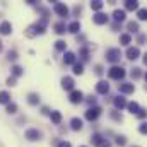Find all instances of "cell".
Here are the masks:
<instances>
[{"mask_svg":"<svg viewBox=\"0 0 147 147\" xmlns=\"http://www.w3.org/2000/svg\"><path fill=\"white\" fill-rule=\"evenodd\" d=\"M137 16H139V19H140V21H147V9H139Z\"/></svg>","mask_w":147,"mask_h":147,"instance_id":"obj_29","label":"cell"},{"mask_svg":"<svg viewBox=\"0 0 147 147\" xmlns=\"http://www.w3.org/2000/svg\"><path fill=\"white\" fill-rule=\"evenodd\" d=\"M139 55H140V50H139L137 46H130V48L127 50V57H128L130 60H137Z\"/></svg>","mask_w":147,"mask_h":147,"instance_id":"obj_6","label":"cell"},{"mask_svg":"<svg viewBox=\"0 0 147 147\" xmlns=\"http://www.w3.org/2000/svg\"><path fill=\"white\" fill-rule=\"evenodd\" d=\"M144 63H146V65H147V53H146V55H144Z\"/></svg>","mask_w":147,"mask_h":147,"instance_id":"obj_43","label":"cell"},{"mask_svg":"<svg viewBox=\"0 0 147 147\" xmlns=\"http://www.w3.org/2000/svg\"><path fill=\"white\" fill-rule=\"evenodd\" d=\"M50 118H51V121H53V123H57V125H58V123L62 121V113H60V111H51Z\"/></svg>","mask_w":147,"mask_h":147,"instance_id":"obj_16","label":"cell"},{"mask_svg":"<svg viewBox=\"0 0 147 147\" xmlns=\"http://www.w3.org/2000/svg\"><path fill=\"white\" fill-rule=\"evenodd\" d=\"M134 91H135L134 84H120V92H123V94H132Z\"/></svg>","mask_w":147,"mask_h":147,"instance_id":"obj_11","label":"cell"},{"mask_svg":"<svg viewBox=\"0 0 147 147\" xmlns=\"http://www.w3.org/2000/svg\"><path fill=\"white\" fill-rule=\"evenodd\" d=\"M63 62H65V63H69V65H72L74 62H75V55H74L72 51H67V53H65V57H63Z\"/></svg>","mask_w":147,"mask_h":147,"instance_id":"obj_20","label":"cell"},{"mask_svg":"<svg viewBox=\"0 0 147 147\" xmlns=\"http://www.w3.org/2000/svg\"><path fill=\"white\" fill-rule=\"evenodd\" d=\"M128 31H130V33H137V31H139V22H134V21L128 22Z\"/></svg>","mask_w":147,"mask_h":147,"instance_id":"obj_28","label":"cell"},{"mask_svg":"<svg viewBox=\"0 0 147 147\" xmlns=\"http://www.w3.org/2000/svg\"><path fill=\"white\" fill-rule=\"evenodd\" d=\"M130 41H132V36L130 34H121L120 36V43L121 45H130Z\"/></svg>","mask_w":147,"mask_h":147,"instance_id":"obj_26","label":"cell"},{"mask_svg":"<svg viewBox=\"0 0 147 147\" xmlns=\"http://www.w3.org/2000/svg\"><path fill=\"white\" fill-rule=\"evenodd\" d=\"M139 132H140V134H144V135H147V123H140Z\"/></svg>","mask_w":147,"mask_h":147,"instance_id":"obj_34","label":"cell"},{"mask_svg":"<svg viewBox=\"0 0 147 147\" xmlns=\"http://www.w3.org/2000/svg\"><path fill=\"white\" fill-rule=\"evenodd\" d=\"M69 99H70V103H74V105L80 103V101H82V92H80V91H72L70 96H69Z\"/></svg>","mask_w":147,"mask_h":147,"instance_id":"obj_9","label":"cell"},{"mask_svg":"<svg viewBox=\"0 0 147 147\" xmlns=\"http://www.w3.org/2000/svg\"><path fill=\"white\" fill-rule=\"evenodd\" d=\"M0 103H2V105H9V103H10V94H9L7 91H2V92H0Z\"/></svg>","mask_w":147,"mask_h":147,"instance_id":"obj_17","label":"cell"},{"mask_svg":"<svg viewBox=\"0 0 147 147\" xmlns=\"http://www.w3.org/2000/svg\"><path fill=\"white\" fill-rule=\"evenodd\" d=\"M70 125H72V130H80L82 128V120L80 118H72Z\"/></svg>","mask_w":147,"mask_h":147,"instance_id":"obj_22","label":"cell"},{"mask_svg":"<svg viewBox=\"0 0 147 147\" xmlns=\"http://www.w3.org/2000/svg\"><path fill=\"white\" fill-rule=\"evenodd\" d=\"M113 105L116 106V108H123V106H127V101H125V98H121V96H118V98H115L113 99Z\"/></svg>","mask_w":147,"mask_h":147,"instance_id":"obj_14","label":"cell"},{"mask_svg":"<svg viewBox=\"0 0 147 147\" xmlns=\"http://www.w3.org/2000/svg\"><path fill=\"white\" fill-rule=\"evenodd\" d=\"M99 113H101L99 108H89V110L86 111V118H87L89 121H94V120L99 116Z\"/></svg>","mask_w":147,"mask_h":147,"instance_id":"obj_5","label":"cell"},{"mask_svg":"<svg viewBox=\"0 0 147 147\" xmlns=\"http://www.w3.org/2000/svg\"><path fill=\"white\" fill-rule=\"evenodd\" d=\"M12 31V24L9 22V21H3L2 24H0V34H9Z\"/></svg>","mask_w":147,"mask_h":147,"instance_id":"obj_12","label":"cell"},{"mask_svg":"<svg viewBox=\"0 0 147 147\" xmlns=\"http://www.w3.org/2000/svg\"><path fill=\"white\" fill-rule=\"evenodd\" d=\"M55 48H57L58 51H63V50L67 48V43H65V41H62V39H58V41L55 43Z\"/></svg>","mask_w":147,"mask_h":147,"instance_id":"obj_25","label":"cell"},{"mask_svg":"<svg viewBox=\"0 0 147 147\" xmlns=\"http://www.w3.org/2000/svg\"><path fill=\"white\" fill-rule=\"evenodd\" d=\"M91 140H92V144H94V146H99V147H101L103 144H105V140H103V137H101L99 134H94Z\"/></svg>","mask_w":147,"mask_h":147,"instance_id":"obj_21","label":"cell"},{"mask_svg":"<svg viewBox=\"0 0 147 147\" xmlns=\"http://www.w3.org/2000/svg\"><path fill=\"white\" fill-rule=\"evenodd\" d=\"M57 146H58V147H72V146H70V142H65V140H63V142H58Z\"/></svg>","mask_w":147,"mask_h":147,"instance_id":"obj_37","label":"cell"},{"mask_svg":"<svg viewBox=\"0 0 147 147\" xmlns=\"http://www.w3.org/2000/svg\"><path fill=\"white\" fill-rule=\"evenodd\" d=\"M113 17H115L116 22L125 21V10H115V12H113Z\"/></svg>","mask_w":147,"mask_h":147,"instance_id":"obj_15","label":"cell"},{"mask_svg":"<svg viewBox=\"0 0 147 147\" xmlns=\"http://www.w3.org/2000/svg\"><path fill=\"white\" fill-rule=\"evenodd\" d=\"M26 139L28 140H39L41 139V132L36 128H28L26 130Z\"/></svg>","mask_w":147,"mask_h":147,"instance_id":"obj_4","label":"cell"},{"mask_svg":"<svg viewBox=\"0 0 147 147\" xmlns=\"http://www.w3.org/2000/svg\"><path fill=\"white\" fill-rule=\"evenodd\" d=\"M80 55H82V58H87V50L82 48V50H80Z\"/></svg>","mask_w":147,"mask_h":147,"instance_id":"obj_39","label":"cell"},{"mask_svg":"<svg viewBox=\"0 0 147 147\" xmlns=\"http://www.w3.org/2000/svg\"><path fill=\"white\" fill-rule=\"evenodd\" d=\"M111 116H113L115 120H121V115H118L116 111H113V113H111Z\"/></svg>","mask_w":147,"mask_h":147,"instance_id":"obj_38","label":"cell"},{"mask_svg":"<svg viewBox=\"0 0 147 147\" xmlns=\"http://www.w3.org/2000/svg\"><path fill=\"white\" fill-rule=\"evenodd\" d=\"M53 10H55V14L60 16V17H67V16H69V7H67L65 3H62V2H55Z\"/></svg>","mask_w":147,"mask_h":147,"instance_id":"obj_2","label":"cell"},{"mask_svg":"<svg viewBox=\"0 0 147 147\" xmlns=\"http://www.w3.org/2000/svg\"><path fill=\"white\" fill-rule=\"evenodd\" d=\"M125 9H127V10H137V9H139V2H135V0H127V2H125Z\"/></svg>","mask_w":147,"mask_h":147,"instance_id":"obj_13","label":"cell"},{"mask_svg":"<svg viewBox=\"0 0 147 147\" xmlns=\"http://www.w3.org/2000/svg\"><path fill=\"white\" fill-rule=\"evenodd\" d=\"M132 77H134V79H139V77H140V69H134V70H132Z\"/></svg>","mask_w":147,"mask_h":147,"instance_id":"obj_35","label":"cell"},{"mask_svg":"<svg viewBox=\"0 0 147 147\" xmlns=\"http://www.w3.org/2000/svg\"><path fill=\"white\" fill-rule=\"evenodd\" d=\"M65 24L63 22H58V24H55V31H57V34H63L65 33Z\"/></svg>","mask_w":147,"mask_h":147,"instance_id":"obj_24","label":"cell"},{"mask_svg":"<svg viewBox=\"0 0 147 147\" xmlns=\"http://www.w3.org/2000/svg\"><path fill=\"white\" fill-rule=\"evenodd\" d=\"M106 58H108V62H111V63H116V62H120V58H121V51H120L118 48H110V50L106 51Z\"/></svg>","mask_w":147,"mask_h":147,"instance_id":"obj_1","label":"cell"},{"mask_svg":"<svg viewBox=\"0 0 147 147\" xmlns=\"http://www.w3.org/2000/svg\"><path fill=\"white\" fill-rule=\"evenodd\" d=\"M16 111H17V105H14V103H9V105H7V113L12 115V113H16Z\"/></svg>","mask_w":147,"mask_h":147,"instance_id":"obj_32","label":"cell"},{"mask_svg":"<svg viewBox=\"0 0 147 147\" xmlns=\"http://www.w3.org/2000/svg\"><path fill=\"white\" fill-rule=\"evenodd\" d=\"M137 115H139L140 118H144V116H146V111H144V110H140V111H139V113H137Z\"/></svg>","mask_w":147,"mask_h":147,"instance_id":"obj_42","label":"cell"},{"mask_svg":"<svg viewBox=\"0 0 147 147\" xmlns=\"http://www.w3.org/2000/svg\"><path fill=\"white\" fill-rule=\"evenodd\" d=\"M7 84H9V86H14V84H16V79H14V77H12V79H9V80H7Z\"/></svg>","mask_w":147,"mask_h":147,"instance_id":"obj_41","label":"cell"},{"mask_svg":"<svg viewBox=\"0 0 147 147\" xmlns=\"http://www.w3.org/2000/svg\"><path fill=\"white\" fill-rule=\"evenodd\" d=\"M144 77H146V80H147V72H146V75H144Z\"/></svg>","mask_w":147,"mask_h":147,"instance_id":"obj_45","label":"cell"},{"mask_svg":"<svg viewBox=\"0 0 147 147\" xmlns=\"http://www.w3.org/2000/svg\"><path fill=\"white\" fill-rule=\"evenodd\" d=\"M146 41H147V36H146V34H140V36H139V43H140V45H144Z\"/></svg>","mask_w":147,"mask_h":147,"instance_id":"obj_36","label":"cell"},{"mask_svg":"<svg viewBox=\"0 0 147 147\" xmlns=\"http://www.w3.org/2000/svg\"><path fill=\"white\" fill-rule=\"evenodd\" d=\"M62 87H63L65 91H72L74 89V79L72 77H63V79H62Z\"/></svg>","mask_w":147,"mask_h":147,"instance_id":"obj_8","label":"cell"},{"mask_svg":"<svg viewBox=\"0 0 147 147\" xmlns=\"http://www.w3.org/2000/svg\"><path fill=\"white\" fill-rule=\"evenodd\" d=\"M103 5H105V3H103V2H99V0H94V2H91V9H92V10H98V12L103 9Z\"/></svg>","mask_w":147,"mask_h":147,"instance_id":"obj_23","label":"cell"},{"mask_svg":"<svg viewBox=\"0 0 147 147\" xmlns=\"http://www.w3.org/2000/svg\"><path fill=\"white\" fill-rule=\"evenodd\" d=\"M108 75H110V79L118 80V79H123V77H125V70H123L121 67H111Z\"/></svg>","mask_w":147,"mask_h":147,"instance_id":"obj_3","label":"cell"},{"mask_svg":"<svg viewBox=\"0 0 147 147\" xmlns=\"http://www.w3.org/2000/svg\"><path fill=\"white\" fill-rule=\"evenodd\" d=\"M80 147H86V146H80Z\"/></svg>","mask_w":147,"mask_h":147,"instance_id":"obj_46","label":"cell"},{"mask_svg":"<svg viewBox=\"0 0 147 147\" xmlns=\"http://www.w3.org/2000/svg\"><path fill=\"white\" fill-rule=\"evenodd\" d=\"M67 29H69L70 33H74V34H75V33H79V31H80V24H79L77 21H74V22H70V24H69V28H67Z\"/></svg>","mask_w":147,"mask_h":147,"instance_id":"obj_19","label":"cell"},{"mask_svg":"<svg viewBox=\"0 0 147 147\" xmlns=\"http://www.w3.org/2000/svg\"><path fill=\"white\" fill-rule=\"evenodd\" d=\"M116 144H118V146H125V144H127V139L120 135V137H116Z\"/></svg>","mask_w":147,"mask_h":147,"instance_id":"obj_33","label":"cell"},{"mask_svg":"<svg viewBox=\"0 0 147 147\" xmlns=\"http://www.w3.org/2000/svg\"><path fill=\"white\" fill-rule=\"evenodd\" d=\"M96 91H98L99 94H106V92L110 91V86H108V82H106V80H99V82L96 84Z\"/></svg>","mask_w":147,"mask_h":147,"instance_id":"obj_7","label":"cell"},{"mask_svg":"<svg viewBox=\"0 0 147 147\" xmlns=\"http://www.w3.org/2000/svg\"><path fill=\"white\" fill-rule=\"evenodd\" d=\"M82 72H84L82 63H74V74H75V75H80Z\"/></svg>","mask_w":147,"mask_h":147,"instance_id":"obj_27","label":"cell"},{"mask_svg":"<svg viewBox=\"0 0 147 147\" xmlns=\"http://www.w3.org/2000/svg\"><path fill=\"white\" fill-rule=\"evenodd\" d=\"M0 51H2V41H0Z\"/></svg>","mask_w":147,"mask_h":147,"instance_id":"obj_44","label":"cell"},{"mask_svg":"<svg viewBox=\"0 0 147 147\" xmlns=\"http://www.w3.org/2000/svg\"><path fill=\"white\" fill-rule=\"evenodd\" d=\"M28 101H29V105H38V103H39V96H36V94H29Z\"/></svg>","mask_w":147,"mask_h":147,"instance_id":"obj_30","label":"cell"},{"mask_svg":"<svg viewBox=\"0 0 147 147\" xmlns=\"http://www.w3.org/2000/svg\"><path fill=\"white\" fill-rule=\"evenodd\" d=\"M127 108H128V111H130L132 115H134V113L137 115V113L140 111V108H139V103H135V101H132V103H128V105H127Z\"/></svg>","mask_w":147,"mask_h":147,"instance_id":"obj_18","label":"cell"},{"mask_svg":"<svg viewBox=\"0 0 147 147\" xmlns=\"http://www.w3.org/2000/svg\"><path fill=\"white\" fill-rule=\"evenodd\" d=\"M12 74H14V77H19V75L22 74V69H21L19 65H14V67H12Z\"/></svg>","mask_w":147,"mask_h":147,"instance_id":"obj_31","label":"cell"},{"mask_svg":"<svg viewBox=\"0 0 147 147\" xmlns=\"http://www.w3.org/2000/svg\"><path fill=\"white\" fill-rule=\"evenodd\" d=\"M94 22H96V24H106V22H108V16L103 14V12H98V14L94 16Z\"/></svg>","mask_w":147,"mask_h":147,"instance_id":"obj_10","label":"cell"},{"mask_svg":"<svg viewBox=\"0 0 147 147\" xmlns=\"http://www.w3.org/2000/svg\"><path fill=\"white\" fill-rule=\"evenodd\" d=\"M9 60H16V51H9Z\"/></svg>","mask_w":147,"mask_h":147,"instance_id":"obj_40","label":"cell"}]
</instances>
